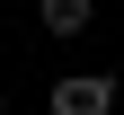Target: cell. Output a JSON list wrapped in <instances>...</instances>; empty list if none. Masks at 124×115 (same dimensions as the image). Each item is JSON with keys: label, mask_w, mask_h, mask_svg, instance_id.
I'll use <instances>...</instances> for the list:
<instances>
[{"label": "cell", "mask_w": 124, "mask_h": 115, "mask_svg": "<svg viewBox=\"0 0 124 115\" xmlns=\"http://www.w3.org/2000/svg\"><path fill=\"white\" fill-rule=\"evenodd\" d=\"M44 36H89V0H44Z\"/></svg>", "instance_id": "2"}, {"label": "cell", "mask_w": 124, "mask_h": 115, "mask_svg": "<svg viewBox=\"0 0 124 115\" xmlns=\"http://www.w3.org/2000/svg\"><path fill=\"white\" fill-rule=\"evenodd\" d=\"M0 115H9V97H0Z\"/></svg>", "instance_id": "3"}, {"label": "cell", "mask_w": 124, "mask_h": 115, "mask_svg": "<svg viewBox=\"0 0 124 115\" xmlns=\"http://www.w3.org/2000/svg\"><path fill=\"white\" fill-rule=\"evenodd\" d=\"M53 115H115V80L106 71H71L53 89Z\"/></svg>", "instance_id": "1"}]
</instances>
